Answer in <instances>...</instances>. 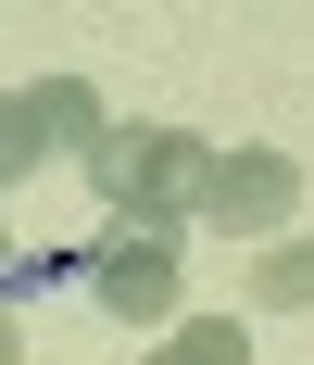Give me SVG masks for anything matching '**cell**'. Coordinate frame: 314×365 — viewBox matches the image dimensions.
<instances>
[{
  "label": "cell",
  "mask_w": 314,
  "mask_h": 365,
  "mask_svg": "<svg viewBox=\"0 0 314 365\" xmlns=\"http://www.w3.org/2000/svg\"><path fill=\"white\" fill-rule=\"evenodd\" d=\"M88 189H101L126 227H189L214 202V139H189V126H113V139L88 151Z\"/></svg>",
  "instance_id": "cell-1"
},
{
  "label": "cell",
  "mask_w": 314,
  "mask_h": 365,
  "mask_svg": "<svg viewBox=\"0 0 314 365\" xmlns=\"http://www.w3.org/2000/svg\"><path fill=\"white\" fill-rule=\"evenodd\" d=\"M176 277H189L176 227H126V215H113V240L88 252V302L126 315V328H164V315H176Z\"/></svg>",
  "instance_id": "cell-2"
},
{
  "label": "cell",
  "mask_w": 314,
  "mask_h": 365,
  "mask_svg": "<svg viewBox=\"0 0 314 365\" xmlns=\"http://www.w3.org/2000/svg\"><path fill=\"white\" fill-rule=\"evenodd\" d=\"M289 202H302V164H289V151H214V202H202V227L264 240V227H289Z\"/></svg>",
  "instance_id": "cell-3"
},
{
  "label": "cell",
  "mask_w": 314,
  "mask_h": 365,
  "mask_svg": "<svg viewBox=\"0 0 314 365\" xmlns=\"http://www.w3.org/2000/svg\"><path fill=\"white\" fill-rule=\"evenodd\" d=\"M26 101H38V126H51V151H101V139H113V113H101L88 76H38Z\"/></svg>",
  "instance_id": "cell-4"
},
{
  "label": "cell",
  "mask_w": 314,
  "mask_h": 365,
  "mask_svg": "<svg viewBox=\"0 0 314 365\" xmlns=\"http://www.w3.org/2000/svg\"><path fill=\"white\" fill-rule=\"evenodd\" d=\"M251 302L264 315H314V240H277V252L251 264Z\"/></svg>",
  "instance_id": "cell-5"
},
{
  "label": "cell",
  "mask_w": 314,
  "mask_h": 365,
  "mask_svg": "<svg viewBox=\"0 0 314 365\" xmlns=\"http://www.w3.org/2000/svg\"><path fill=\"white\" fill-rule=\"evenodd\" d=\"M151 365H251V340L226 328V315H176V340H164Z\"/></svg>",
  "instance_id": "cell-6"
},
{
  "label": "cell",
  "mask_w": 314,
  "mask_h": 365,
  "mask_svg": "<svg viewBox=\"0 0 314 365\" xmlns=\"http://www.w3.org/2000/svg\"><path fill=\"white\" fill-rule=\"evenodd\" d=\"M38 151H51V126H38V101H26V88H0V189L26 177Z\"/></svg>",
  "instance_id": "cell-7"
},
{
  "label": "cell",
  "mask_w": 314,
  "mask_h": 365,
  "mask_svg": "<svg viewBox=\"0 0 314 365\" xmlns=\"http://www.w3.org/2000/svg\"><path fill=\"white\" fill-rule=\"evenodd\" d=\"M13 353H26V328H13V302H0V365H13Z\"/></svg>",
  "instance_id": "cell-8"
},
{
  "label": "cell",
  "mask_w": 314,
  "mask_h": 365,
  "mask_svg": "<svg viewBox=\"0 0 314 365\" xmlns=\"http://www.w3.org/2000/svg\"><path fill=\"white\" fill-rule=\"evenodd\" d=\"M0 277H13V240H0Z\"/></svg>",
  "instance_id": "cell-9"
}]
</instances>
